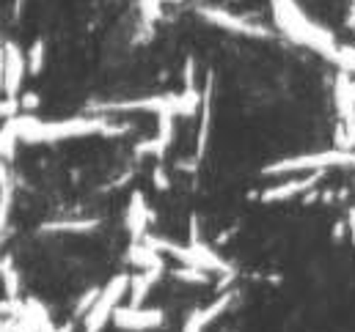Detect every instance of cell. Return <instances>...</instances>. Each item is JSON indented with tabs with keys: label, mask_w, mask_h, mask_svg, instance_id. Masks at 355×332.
Listing matches in <instances>:
<instances>
[{
	"label": "cell",
	"mask_w": 355,
	"mask_h": 332,
	"mask_svg": "<svg viewBox=\"0 0 355 332\" xmlns=\"http://www.w3.org/2000/svg\"><path fill=\"white\" fill-rule=\"evenodd\" d=\"M270 11H272V22L275 28L295 44L309 47L314 53H320L328 61H339L342 44L336 42V36L331 30H325L322 25H317L314 19H309V14L297 6V0H270Z\"/></svg>",
	"instance_id": "6da1fadb"
},
{
	"label": "cell",
	"mask_w": 355,
	"mask_h": 332,
	"mask_svg": "<svg viewBox=\"0 0 355 332\" xmlns=\"http://www.w3.org/2000/svg\"><path fill=\"white\" fill-rule=\"evenodd\" d=\"M14 127L19 143H58V140H75L89 135H110L119 132V127L107 124L105 118H64V121H39L36 116H14L8 118Z\"/></svg>",
	"instance_id": "7a4b0ae2"
},
{
	"label": "cell",
	"mask_w": 355,
	"mask_h": 332,
	"mask_svg": "<svg viewBox=\"0 0 355 332\" xmlns=\"http://www.w3.org/2000/svg\"><path fill=\"white\" fill-rule=\"evenodd\" d=\"M355 165V151L347 149H334V151H317V154H303V157H289L275 165L265 167V176H281V173H297V170H325V167Z\"/></svg>",
	"instance_id": "3957f363"
},
{
	"label": "cell",
	"mask_w": 355,
	"mask_h": 332,
	"mask_svg": "<svg viewBox=\"0 0 355 332\" xmlns=\"http://www.w3.org/2000/svg\"><path fill=\"white\" fill-rule=\"evenodd\" d=\"M198 17L207 19L209 25H215V28L229 30V33H240V36H248V39H270V30L267 28L251 22V19H245V17H237V14H232V11L220 8V6H201L198 8Z\"/></svg>",
	"instance_id": "277c9868"
},
{
	"label": "cell",
	"mask_w": 355,
	"mask_h": 332,
	"mask_svg": "<svg viewBox=\"0 0 355 332\" xmlns=\"http://www.w3.org/2000/svg\"><path fill=\"white\" fill-rule=\"evenodd\" d=\"M127 283H130V277L121 275V277L110 280L105 291H99V299H96V305L89 311V319H86V332H99L107 324V319L116 313L119 299H121L124 291H127Z\"/></svg>",
	"instance_id": "5b68a950"
},
{
	"label": "cell",
	"mask_w": 355,
	"mask_h": 332,
	"mask_svg": "<svg viewBox=\"0 0 355 332\" xmlns=\"http://www.w3.org/2000/svg\"><path fill=\"white\" fill-rule=\"evenodd\" d=\"M25 69H28V61H25V53L19 50V44L6 42L3 44V93L6 96L19 93V85L25 80Z\"/></svg>",
	"instance_id": "8992f818"
},
{
	"label": "cell",
	"mask_w": 355,
	"mask_h": 332,
	"mask_svg": "<svg viewBox=\"0 0 355 332\" xmlns=\"http://www.w3.org/2000/svg\"><path fill=\"white\" fill-rule=\"evenodd\" d=\"M113 324L119 330H152L163 324V311H144V308H116L113 313Z\"/></svg>",
	"instance_id": "52a82bcc"
},
{
	"label": "cell",
	"mask_w": 355,
	"mask_h": 332,
	"mask_svg": "<svg viewBox=\"0 0 355 332\" xmlns=\"http://www.w3.org/2000/svg\"><path fill=\"white\" fill-rule=\"evenodd\" d=\"M320 178H322V170H314V173H309V176H303V178L281 181V184H275V187H267L265 192H262V201H265V203H281V201L297 198V195H303L306 190H311Z\"/></svg>",
	"instance_id": "ba28073f"
},
{
	"label": "cell",
	"mask_w": 355,
	"mask_h": 332,
	"mask_svg": "<svg viewBox=\"0 0 355 332\" xmlns=\"http://www.w3.org/2000/svg\"><path fill=\"white\" fill-rule=\"evenodd\" d=\"M146 223H149V206H146L144 195H141V192H135V195L130 198V209H127V225H130V231H132V237H135V239H141V237H144Z\"/></svg>",
	"instance_id": "9c48e42d"
},
{
	"label": "cell",
	"mask_w": 355,
	"mask_h": 332,
	"mask_svg": "<svg viewBox=\"0 0 355 332\" xmlns=\"http://www.w3.org/2000/svg\"><path fill=\"white\" fill-rule=\"evenodd\" d=\"M25 61H28V75H33V77L42 75V69H44V42H42V39H36V42L31 44Z\"/></svg>",
	"instance_id": "30bf717a"
},
{
	"label": "cell",
	"mask_w": 355,
	"mask_h": 332,
	"mask_svg": "<svg viewBox=\"0 0 355 332\" xmlns=\"http://www.w3.org/2000/svg\"><path fill=\"white\" fill-rule=\"evenodd\" d=\"M163 6H166V0H141V3H138L141 19H144L146 25H155V22L163 17Z\"/></svg>",
	"instance_id": "8fae6325"
},
{
	"label": "cell",
	"mask_w": 355,
	"mask_h": 332,
	"mask_svg": "<svg viewBox=\"0 0 355 332\" xmlns=\"http://www.w3.org/2000/svg\"><path fill=\"white\" fill-rule=\"evenodd\" d=\"M174 277L177 280H184V283H207L209 280V275H207V269H198V266H182V269H174Z\"/></svg>",
	"instance_id": "7c38bea8"
},
{
	"label": "cell",
	"mask_w": 355,
	"mask_h": 332,
	"mask_svg": "<svg viewBox=\"0 0 355 332\" xmlns=\"http://www.w3.org/2000/svg\"><path fill=\"white\" fill-rule=\"evenodd\" d=\"M96 228V220H83V223H50L44 231H91Z\"/></svg>",
	"instance_id": "4fadbf2b"
},
{
	"label": "cell",
	"mask_w": 355,
	"mask_h": 332,
	"mask_svg": "<svg viewBox=\"0 0 355 332\" xmlns=\"http://www.w3.org/2000/svg\"><path fill=\"white\" fill-rule=\"evenodd\" d=\"M96 299H99V291L96 288H91V291H86L83 297H80V302H78V308H75V313L78 316H89V311L96 305Z\"/></svg>",
	"instance_id": "5bb4252c"
},
{
	"label": "cell",
	"mask_w": 355,
	"mask_h": 332,
	"mask_svg": "<svg viewBox=\"0 0 355 332\" xmlns=\"http://www.w3.org/2000/svg\"><path fill=\"white\" fill-rule=\"evenodd\" d=\"M17 110H19L17 96H6V99H0V118H3V121L14 118V116H17Z\"/></svg>",
	"instance_id": "9a60e30c"
},
{
	"label": "cell",
	"mask_w": 355,
	"mask_h": 332,
	"mask_svg": "<svg viewBox=\"0 0 355 332\" xmlns=\"http://www.w3.org/2000/svg\"><path fill=\"white\" fill-rule=\"evenodd\" d=\"M204 324H207L204 313H201V311H193V313L187 316V322H184V330H182V332H201V330H204Z\"/></svg>",
	"instance_id": "2e32d148"
},
{
	"label": "cell",
	"mask_w": 355,
	"mask_h": 332,
	"mask_svg": "<svg viewBox=\"0 0 355 332\" xmlns=\"http://www.w3.org/2000/svg\"><path fill=\"white\" fill-rule=\"evenodd\" d=\"M19 107H22V110H36V107H39V96H36L33 91H28V93L19 99Z\"/></svg>",
	"instance_id": "e0dca14e"
},
{
	"label": "cell",
	"mask_w": 355,
	"mask_h": 332,
	"mask_svg": "<svg viewBox=\"0 0 355 332\" xmlns=\"http://www.w3.org/2000/svg\"><path fill=\"white\" fill-rule=\"evenodd\" d=\"M152 178H155V187H157V190H168V187H171V181H168V176H166L163 167H155V176H152Z\"/></svg>",
	"instance_id": "ac0fdd59"
},
{
	"label": "cell",
	"mask_w": 355,
	"mask_h": 332,
	"mask_svg": "<svg viewBox=\"0 0 355 332\" xmlns=\"http://www.w3.org/2000/svg\"><path fill=\"white\" fill-rule=\"evenodd\" d=\"M347 225H350V231H353V239H355V209H350V220H347Z\"/></svg>",
	"instance_id": "d6986e66"
},
{
	"label": "cell",
	"mask_w": 355,
	"mask_h": 332,
	"mask_svg": "<svg viewBox=\"0 0 355 332\" xmlns=\"http://www.w3.org/2000/svg\"><path fill=\"white\" fill-rule=\"evenodd\" d=\"M0 93H3V47H0Z\"/></svg>",
	"instance_id": "ffe728a7"
},
{
	"label": "cell",
	"mask_w": 355,
	"mask_h": 332,
	"mask_svg": "<svg viewBox=\"0 0 355 332\" xmlns=\"http://www.w3.org/2000/svg\"><path fill=\"white\" fill-rule=\"evenodd\" d=\"M353 6H355V0H353Z\"/></svg>",
	"instance_id": "44dd1931"
}]
</instances>
